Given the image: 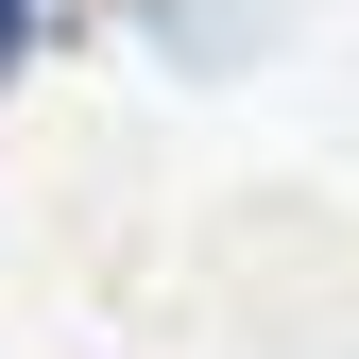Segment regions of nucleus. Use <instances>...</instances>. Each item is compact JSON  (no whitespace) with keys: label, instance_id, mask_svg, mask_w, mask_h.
I'll return each instance as SVG.
<instances>
[{"label":"nucleus","instance_id":"obj_1","mask_svg":"<svg viewBox=\"0 0 359 359\" xmlns=\"http://www.w3.org/2000/svg\"><path fill=\"white\" fill-rule=\"evenodd\" d=\"M52 34H69V0H0V86H18L34 52H52Z\"/></svg>","mask_w":359,"mask_h":359}]
</instances>
